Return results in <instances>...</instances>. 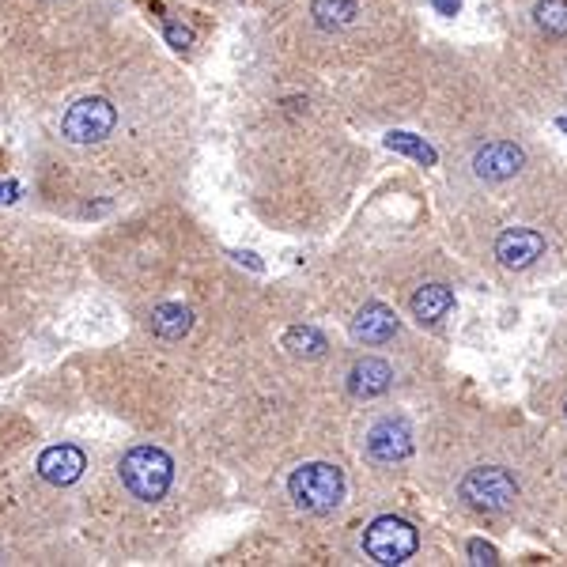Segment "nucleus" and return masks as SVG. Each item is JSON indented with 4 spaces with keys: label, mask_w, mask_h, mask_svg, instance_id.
Masks as SVG:
<instances>
[{
    "label": "nucleus",
    "mask_w": 567,
    "mask_h": 567,
    "mask_svg": "<svg viewBox=\"0 0 567 567\" xmlns=\"http://www.w3.org/2000/svg\"><path fill=\"white\" fill-rule=\"evenodd\" d=\"M121 481L144 503L167 496L174 481V462L159 447H133L121 458Z\"/></svg>",
    "instance_id": "f257e3e1"
},
{
    "label": "nucleus",
    "mask_w": 567,
    "mask_h": 567,
    "mask_svg": "<svg viewBox=\"0 0 567 567\" xmlns=\"http://www.w3.org/2000/svg\"><path fill=\"white\" fill-rule=\"evenodd\" d=\"M288 492H292L295 507L299 511H310V515H329L337 503L344 499V477L337 465L314 462L295 469L292 481H288Z\"/></svg>",
    "instance_id": "f03ea898"
},
{
    "label": "nucleus",
    "mask_w": 567,
    "mask_h": 567,
    "mask_svg": "<svg viewBox=\"0 0 567 567\" xmlns=\"http://www.w3.org/2000/svg\"><path fill=\"white\" fill-rule=\"evenodd\" d=\"M416 545H420L416 530L405 518H394V515L375 518V522L367 526V533H363V552H367L375 564H405L416 552Z\"/></svg>",
    "instance_id": "7ed1b4c3"
},
{
    "label": "nucleus",
    "mask_w": 567,
    "mask_h": 567,
    "mask_svg": "<svg viewBox=\"0 0 567 567\" xmlns=\"http://www.w3.org/2000/svg\"><path fill=\"white\" fill-rule=\"evenodd\" d=\"M462 499L469 507L484 511V515H499V511H507L518 499V484L511 481L507 469L484 465V469H473L462 481Z\"/></svg>",
    "instance_id": "20e7f679"
},
{
    "label": "nucleus",
    "mask_w": 567,
    "mask_h": 567,
    "mask_svg": "<svg viewBox=\"0 0 567 567\" xmlns=\"http://www.w3.org/2000/svg\"><path fill=\"white\" fill-rule=\"evenodd\" d=\"M114 106L99 99V95H91V99H80V103L69 106V114L61 121V133L72 140V144H95V140L110 137V129H114Z\"/></svg>",
    "instance_id": "39448f33"
},
{
    "label": "nucleus",
    "mask_w": 567,
    "mask_h": 567,
    "mask_svg": "<svg viewBox=\"0 0 567 567\" xmlns=\"http://www.w3.org/2000/svg\"><path fill=\"white\" fill-rule=\"evenodd\" d=\"M367 454L382 465L405 462L413 454V431L405 420H382L371 435H367Z\"/></svg>",
    "instance_id": "423d86ee"
},
{
    "label": "nucleus",
    "mask_w": 567,
    "mask_h": 567,
    "mask_svg": "<svg viewBox=\"0 0 567 567\" xmlns=\"http://www.w3.org/2000/svg\"><path fill=\"white\" fill-rule=\"evenodd\" d=\"M545 254V239L530 227H511L496 239V258L503 269H530Z\"/></svg>",
    "instance_id": "0eeeda50"
},
{
    "label": "nucleus",
    "mask_w": 567,
    "mask_h": 567,
    "mask_svg": "<svg viewBox=\"0 0 567 567\" xmlns=\"http://www.w3.org/2000/svg\"><path fill=\"white\" fill-rule=\"evenodd\" d=\"M526 163V155L518 144H507V140H496V144H484L481 152L473 155V171L481 174L484 182H507L515 178Z\"/></svg>",
    "instance_id": "6e6552de"
},
{
    "label": "nucleus",
    "mask_w": 567,
    "mask_h": 567,
    "mask_svg": "<svg viewBox=\"0 0 567 567\" xmlns=\"http://www.w3.org/2000/svg\"><path fill=\"white\" fill-rule=\"evenodd\" d=\"M84 469H87L84 450L69 447V443L42 450V458H38V473H42V481L57 484V488H65V484L80 481V473H84Z\"/></svg>",
    "instance_id": "1a4fd4ad"
},
{
    "label": "nucleus",
    "mask_w": 567,
    "mask_h": 567,
    "mask_svg": "<svg viewBox=\"0 0 567 567\" xmlns=\"http://www.w3.org/2000/svg\"><path fill=\"white\" fill-rule=\"evenodd\" d=\"M390 382H394V371H390V363L386 360H375V356H367L360 360L352 371H348V394L352 397H378L390 390Z\"/></svg>",
    "instance_id": "9d476101"
},
{
    "label": "nucleus",
    "mask_w": 567,
    "mask_h": 567,
    "mask_svg": "<svg viewBox=\"0 0 567 567\" xmlns=\"http://www.w3.org/2000/svg\"><path fill=\"white\" fill-rule=\"evenodd\" d=\"M397 333V314L382 303H367V307L352 318V337L363 344H382Z\"/></svg>",
    "instance_id": "9b49d317"
},
{
    "label": "nucleus",
    "mask_w": 567,
    "mask_h": 567,
    "mask_svg": "<svg viewBox=\"0 0 567 567\" xmlns=\"http://www.w3.org/2000/svg\"><path fill=\"white\" fill-rule=\"evenodd\" d=\"M454 307V295L447 284H428L413 295V318L420 326H439Z\"/></svg>",
    "instance_id": "f8f14e48"
},
{
    "label": "nucleus",
    "mask_w": 567,
    "mask_h": 567,
    "mask_svg": "<svg viewBox=\"0 0 567 567\" xmlns=\"http://www.w3.org/2000/svg\"><path fill=\"white\" fill-rule=\"evenodd\" d=\"M189 326H193V314L186 307H178V303H163V307L152 310V333L163 337V341H182Z\"/></svg>",
    "instance_id": "ddd939ff"
},
{
    "label": "nucleus",
    "mask_w": 567,
    "mask_h": 567,
    "mask_svg": "<svg viewBox=\"0 0 567 567\" xmlns=\"http://www.w3.org/2000/svg\"><path fill=\"white\" fill-rule=\"evenodd\" d=\"M533 23L552 38H564L567 35V0H541L533 8Z\"/></svg>",
    "instance_id": "4468645a"
},
{
    "label": "nucleus",
    "mask_w": 567,
    "mask_h": 567,
    "mask_svg": "<svg viewBox=\"0 0 567 567\" xmlns=\"http://www.w3.org/2000/svg\"><path fill=\"white\" fill-rule=\"evenodd\" d=\"M386 148L390 152H401V155H409V159H416V163H424V167H435V148L431 144H424L420 137H413V133H390L386 137Z\"/></svg>",
    "instance_id": "2eb2a0df"
},
{
    "label": "nucleus",
    "mask_w": 567,
    "mask_h": 567,
    "mask_svg": "<svg viewBox=\"0 0 567 567\" xmlns=\"http://www.w3.org/2000/svg\"><path fill=\"white\" fill-rule=\"evenodd\" d=\"M314 19L326 31H333V27H344L356 19V4L352 0H314Z\"/></svg>",
    "instance_id": "dca6fc26"
},
{
    "label": "nucleus",
    "mask_w": 567,
    "mask_h": 567,
    "mask_svg": "<svg viewBox=\"0 0 567 567\" xmlns=\"http://www.w3.org/2000/svg\"><path fill=\"white\" fill-rule=\"evenodd\" d=\"M284 344L292 348L295 356H322V352H326V337H322V333H314V329H303V326L288 329Z\"/></svg>",
    "instance_id": "f3484780"
},
{
    "label": "nucleus",
    "mask_w": 567,
    "mask_h": 567,
    "mask_svg": "<svg viewBox=\"0 0 567 567\" xmlns=\"http://www.w3.org/2000/svg\"><path fill=\"white\" fill-rule=\"evenodd\" d=\"M469 560H473V564H499V552L492 549V545H484L481 537H477V541H469Z\"/></svg>",
    "instance_id": "a211bd4d"
},
{
    "label": "nucleus",
    "mask_w": 567,
    "mask_h": 567,
    "mask_svg": "<svg viewBox=\"0 0 567 567\" xmlns=\"http://www.w3.org/2000/svg\"><path fill=\"white\" fill-rule=\"evenodd\" d=\"M167 42H171L174 50H186V46H193V31L178 27V23H167Z\"/></svg>",
    "instance_id": "6ab92c4d"
},
{
    "label": "nucleus",
    "mask_w": 567,
    "mask_h": 567,
    "mask_svg": "<svg viewBox=\"0 0 567 567\" xmlns=\"http://www.w3.org/2000/svg\"><path fill=\"white\" fill-rule=\"evenodd\" d=\"M435 4V12H443V16H454L458 8H462V0H431Z\"/></svg>",
    "instance_id": "aec40b11"
},
{
    "label": "nucleus",
    "mask_w": 567,
    "mask_h": 567,
    "mask_svg": "<svg viewBox=\"0 0 567 567\" xmlns=\"http://www.w3.org/2000/svg\"><path fill=\"white\" fill-rule=\"evenodd\" d=\"M16 193H19L16 182H4V186H0V201H16Z\"/></svg>",
    "instance_id": "412c9836"
},
{
    "label": "nucleus",
    "mask_w": 567,
    "mask_h": 567,
    "mask_svg": "<svg viewBox=\"0 0 567 567\" xmlns=\"http://www.w3.org/2000/svg\"><path fill=\"white\" fill-rule=\"evenodd\" d=\"M235 261H246V265H250L254 273H261V261L254 258V254H235Z\"/></svg>",
    "instance_id": "4be33fe9"
},
{
    "label": "nucleus",
    "mask_w": 567,
    "mask_h": 567,
    "mask_svg": "<svg viewBox=\"0 0 567 567\" xmlns=\"http://www.w3.org/2000/svg\"><path fill=\"white\" fill-rule=\"evenodd\" d=\"M556 125H560V129H564V133H567V118H560V121H556Z\"/></svg>",
    "instance_id": "5701e85b"
}]
</instances>
